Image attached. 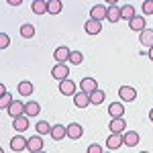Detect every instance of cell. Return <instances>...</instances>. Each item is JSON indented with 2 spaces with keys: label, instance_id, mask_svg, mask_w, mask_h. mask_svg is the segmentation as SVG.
I'll list each match as a JSON object with an SVG mask.
<instances>
[{
  "label": "cell",
  "instance_id": "obj_9",
  "mask_svg": "<svg viewBox=\"0 0 153 153\" xmlns=\"http://www.w3.org/2000/svg\"><path fill=\"white\" fill-rule=\"evenodd\" d=\"M27 151H31V153L43 151V137H41V135H33V137H29V147H27Z\"/></svg>",
  "mask_w": 153,
  "mask_h": 153
},
{
  "label": "cell",
  "instance_id": "obj_41",
  "mask_svg": "<svg viewBox=\"0 0 153 153\" xmlns=\"http://www.w3.org/2000/svg\"><path fill=\"white\" fill-rule=\"evenodd\" d=\"M104 153H112V151H104Z\"/></svg>",
  "mask_w": 153,
  "mask_h": 153
},
{
  "label": "cell",
  "instance_id": "obj_15",
  "mask_svg": "<svg viewBox=\"0 0 153 153\" xmlns=\"http://www.w3.org/2000/svg\"><path fill=\"white\" fill-rule=\"evenodd\" d=\"M12 129L16 131L19 135L25 133V131L29 129V117L25 114V117H19V118H12Z\"/></svg>",
  "mask_w": 153,
  "mask_h": 153
},
{
  "label": "cell",
  "instance_id": "obj_1",
  "mask_svg": "<svg viewBox=\"0 0 153 153\" xmlns=\"http://www.w3.org/2000/svg\"><path fill=\"white\" fill-rule=\"evenodd\" d=\"M51 76H53L57 82L70 80V68H68V63H55L53 70H51Z\"/></svg>",
  "mask_w": 153,
  "mask_h": 153
},
{
  "label": "cell",
  "instance_id": "obj_30",
  "mask_svg": "<svg viewBox=\"0 0 153 153\" xmlns=\"http://www.w3.org/2000/svg\"><path fill=\"white\" fill-rule=\"evenodd\" d=\"M82 61H84V53H82V51H71L70 63H74V65H80Z\"/></svg>",
  "mask_w": 153,
  "mask_h": 153
},
{
  "label": "cell",
  "instance_id": "obj_39",
  "mask_svg": "<svg viewBox=\"0 0 153 153\" xmlns=\"http://www.w3.org/2000/svg\"><path fill=\"white\" fill-rule=\"evenodd\" d=\"M39 153H47V151H45V149H43V151H39Z\"/></svg>",
  "mask_w": 153,
  "mask_h": 153
},
{
  "label": "cell",
  "instance_id": "obj_14",
  "mask_svg": "<svg viewBox=\"0 0 153 153\" xmlns=\"http://www.w3.org/2000/svg\"><path fill=\"white\" fill-rule=\"evenodd\" d=\"M8 117H12V118L25 117V102H21V100H14V102L10 104V108H8Z\"/></svg>",
  "mask_w": 153,
  "mask_h": 153
},
{
  "label": "cell",
  "instance_id": "obj_26",
  "mask_svg": "<svg viewBox=\"0 0 153 153\" xmlns=\"http://www.w3.org/2000/svg\"><path fill=\"white\" fill-rule=\"evenodd\" d=\"M104 100H106V94H104V90H100V88L96 90L94 94H90V102H92L94 106H100Z\"/></svg>",
  "mask_w": 153,
  "mask_h": 153
},
{
  "label": "cell",
  "instance_id": "obj_31",
  "mask_svg": "<svg viewBox=\"0 0 153 153\" xmlns=\"http://www.w3.org/2000/svg\"><path fill=\"white\" fill-rule=\"evenodd\" d=\"M12 102H14V100H12V94H4L2 100H0V108H2V110H8Z\"/></svg>",
  "mask_w": 153,
  "mask_h": 153
},
{
  "label": "cell",
  "instance_id": "obj_4",
  "mask_svg": "<svg viewBox=\"0 0 153 153\" xmlns=\"http://www.w3.org/2000/svg\"><path fill=\"white\" fill-rule=\"evenodd\" d=\"M29 147V139L25 135H14L10 139V149L12 151H27Z\"/></svg>",
  "mask_w": 153,
  "mask_h": 153
},
{
  "label": "cell",
  "instance_id": "obj_18",
  "mask_svg": "<svg viewBox=\"0 0 153 153\" xmlns=\"http://www.w3.org/2000/svg\"><path fill=\"white\" fill-rule=\"evenodd\" d=\"M74 104L78 106V108H86V106H90L92 102H90V94H86V92H78V94L74 96Z\"/></svg>",
  "mask_w": 153,
  "mask_h": 153
},
{
  "label": "cell",
  "instance_id": "obj_19",
  "mask_svg": "<svg viewBox=\"0 0 153 153\" xmlns=\"http://www.w3.org/2000/svg\"><path fill=\"white\" fill-rule=\"evenodd\" d=\"M41 112V104L35 102V100H29V102H25V114L31 118V117H37Z\"/></svg>",
  "mask_w": 153,
  "mask_h": 153
},
{
  "label": "cell",
  "instance_id": "obj_21",
  "mask_svg": "<svg viewBox=\"0 0 153 153\" xmlns=\"http://www.w3.org/2000/svg\"><path fill=\"white\" fill-rule=\"evenodd\" d=\"M139 41L143 47H153V29H145L143 33H139Z\"/></svg>",
  "mask_w": 153,
  "mask_h": 153
},
{
  "label": "cell",
  "instance_id": "obj_5",
  "mask_svg": "<svg viewBox=\"0 0 153 153\" xmlns=\"http://www.w3.org/2000/svg\"><path fill=\"white\" fill-rule=\"evenodd\" d=\"M118 98L125 100V102H133V100H137V90L133 86H120L118 88Z\"/></svg>",
  "mask_w": 153,
  "mask_h": 153
},
{
  "label": "cell",
  "instance_id": "obj_33",
  "mask_svg": "<svg viewBox=\"0 0 153 153\" xmlns=\"http://www.w3.org/2000/svg\"><path fill=\"white\" fill-rule=\"evenodd\" d=\"M10 45V37L8 33H0V49H6Z\"/></svg>",
  "mask_w": 153,
  "mask_h": 153
},
{
  "label": "cell",
  "instance_id": "obj_29",
  "mask_svg": "<svg viewBox=\"0 0 153 153\" xmlns=\"http://www.w3.org/2000/svg\"><path fill=\"white\" fill-rule=\"evenodd\" d=\"M21 37H25V39H33V37H35V27H33V25H23V27H21Z\"/></svg>",
  "mask_w": 153,
  "mask_h": 153
},
{
  "label": "cell",
  "instance_id": "obj_22",
  "mask_svg": "<svg viewBox=\"0 0 153 153\" xmlns=\"http://www.w3.org/2000/svg\"><path fill=\"white\" fill-rule=\"evenodd\" d=\"M63 137H68V127H63V125H53V129H51V139H53V141H61Z\"/></svg>",
  "mask_w": 153,
  "mask_h": 153
},
{
  "label": "cell",
  "instance_id": "obj_2",
  "mask_svg": "<svg viewBox=\"0 0 153 153\" xmlns=\"http://www.w3.org/2000/svg\"><path fill=\"white\" fill-rule=\"evenodd\" d=\"M123 16H120V6H118L117 0H108V14H106V21L110 23H118Z\"/></svg>",
  "mask_w": 153,
  "mask_h": 153
},
{
  "label": "cell",
  "instance_id": "obj_3",
  "mask_svg": "<svg viewBox=\"0 0 153 153\" xmlns=\"http://www.w3.org/2000/svg\"><path fill=\"white\" fill-rule=\"evenodd\" d=\"M59 92L63 96H74L78 94V84L74 82V80H65V82H59Z\"/></svg>",
  "mask_w": 153,
  "mask_h": 153
},
{
  "label": "cell",
  "instance_id": "obj_11",
  "mask_svg": "<svg viewBox=\"0 0 153 153\" xmlns=\"http://www.w3.org/2000/svg\"><path fill=\"white\" fill-rule=\"evenodd\" d=\"M123 141H125L127 147H137L139 141H141V137H139L137 131H127V133H123Z\"/></svg>",
  "mask_w": 153,
  "mask_h": 153
},
{
  "label": "cell",
  "instance_id": "obj_12",
  "mask_svg": "<svg viewBox=\"0 0 153 153\" xmlns=\"http://www.w3.org/2000/svg\"><path fill=\"white\" fill-rule=\"evenodd\" d=\"M84 31H86L88 35H98V33L102 31V23H100V21H94V19H88V21L84 23Z\"/></svg>",
  "mask_w": 153,
  "mask_h": 153
},
{
  "label": "cell",
  "instance_id": "obj_28",
  "mask_svg": "<svg viewBox=\"0 0 153 153\" xmlns=\"http://www.w3.org/2000/svg\"><path fill=\"white\" fill-rule=\"evenodd\" d=\"M61 10H63V4H61L59 0H49L47 2V12L49 14H59Z\"/></svg>",
  "mask_w": 153,
  "mask_h": 153
},
{
  "label": "cell",
  "instance_id": "obj_38",
  "mask_svg": "<svg viewBox=\"0 0 153 153\" xmlns=\"http://www.w3.org/2000/svg\"><path fill=\"white\" fill-rule=\"evenodd\" d=\"M149 120H151V123H153V108H151V110H149Z\"/></svg>",
  "mask_w": 153,
  "mask_h": 153
},
{
  "label": "cell",
  "instance_id": "obj_17",
  "mask_svg": "<svg viewBox=\"0 0 153 153\" xmlns=\"http://www.w3.org/2000/svg\"><path fill=\"white\" fill-rule=\"evenodd\" d=\"M108 114L112 118H123L125 117V104L123 102H112L108 106Z\"/></svg>",
  "mask_w": 153,
  "mask_h": 153
},
{
  "label": "cell",
  "instance_id": "obj_37",
  "mask_svg": "<svg viewBox=\"0 0 153 153\" xmlns=\"http://www.w3.org/2000/svg\"><path fill=\"white\" fill-rule=\"evenodd\" d=\"M147 57H149V59H151V61H153V47L149 49V51H147Z\"/></svg>",
  "mask_w": 153,
  "mask_h": 153
},
{
  "label": "cell",
  "instance_id": "obj_23",
  "mask_svg": "<svg viewBox=\"0 0 153 153\" xmlns=\"http://www.w3.org/2000/svg\"><path fill=\"white\" fill-rule=\"evenodd\" d=\"M120 16L131 23V21L137 16V14H135V6H133V4H123V6H120Z\"/></svg>",
  "mask_w": 153,
  "mask_h": 153
},
{
  "label": "cell",
  "instance_id": "obj_32",
  "mask_svg": "<svg viewBox=\"0 0 153 153\" xmlns=\"http://www.w3.org/2000/svg\"><path fill=\"white\" fill-rule=\"evenodd\" d=\"M153 14V0L143 2V16H151Z\"/></svg>",
  "mask_w": 153,
  "mask_h": 153
},
{
  "label": "cell",
  "instance_id": "obj_40",
  "mask_svg": "<svg viewBox=\"0 0 153 153\" xmlns=\"http://www.w3.org/2000/svg\"><path fill=\"white\" fill-rule=\"evenodd\" d=\"M139 153H149V151H139Z\"/></svg>",
  "mask_w": 153,
  "mask_h": 153
},
{
  "label": "cell",
  "instance_id": "obj_7",
  "mask_svg": "<svg viewBox=\"0 0 153 153\" xmlns=\"http://www.w3.org/2000/svg\"><path fill=\"white\" fill-rule=\"evenodd\" d=\"M125 141H123V133H110L108 135V139H106V147L112 151V149H118V147H123Z\"/></svg>",
  "mask_w": 153,
  "mask_h": 153
},
{
  "label": "cell",
  "instance_id": "obj_35",
  "mask_svg": "<svg viewBox=\"0 0 153 153\" xmlns=\"http://www.w3.org/2000/svg\"><path fill=\"white\" fill-rule=\"evenodd\" d=\"M8 4H10V6H21L23 0H8Z\"/></svg>",
  "mask_w": 153,
  "mask_h": 153
},
{
  "label": "cell",
  "instance_id": "obj_24",
  "mask_svg": "<svg viewBox=\"0 0 153 153\" xmlns=\"http://www.w3.org/2000/svg\"><path fill=\"white\" fill-rule=\"evenodd\" d=\"M51 129H53V127L49 125L47 120H39V123L35 125L37 135H41V137H43V135H51Z\"/></svg>",
  "mask_w": 153,
  "mask_h": 153
},
{
  "label": "cell",
  "instance_id": "obj_16",
  "mask_svg": "<svg viewBox=\"0 0 153 153\" xmlns=\"http://www.w3.org/2000/svg\"><path fill=\"white\" fill-rule=\"evenodd\" d=\"M70 55H71V51L68 47H63V45L53 51V57H55L57 63H65V61H70Z\"/></svg>",
  "mask_w": 153,
  "mask_h": 153
},
{
  "label": "cell",
  "instance_id": "obj_8",
  "mask_svg": "<svg viewBox=\"0 0 153 153\" xmlns=\"http://www.w3.org/2000/svg\"><path fill=\"white\" fill-rule=\"evenodd\" d=\"M80 90L86 92V94H94L96 90H98V82H96L94 78H82V82H80Z\"/></svg>",
  "mask_w": 153,
  "mask_h": 153
},
{
  "label": "cell",
  "instance_id": "obj_34",
  "mask_svg": "<svg viewBox=\"0 0 153 153\" xmlns=\"http://www.w3.org/2000/svg\"><path fill=\"white\" fill-rule=\"evenodd\" d=\"M88 153H104V151H102V147H100V145H96V143H92V145L88 147Z\"/></svg>",
  "mask_w": 153,
  "mask_h": 153
},
{
  "label": "cell",
  "instance_id": "obj_10",
  "mask_svg": "<svg viewBox=\"0 0 153 153\" xmlns=\"http://www.w3.org/2000/svg\"><path fill=\"white\" fill-rule=\"evenodd\" d=\"M129 29L131 31H137V33H143V31L147 29V19H143V14H137L129 23Z\"/></svg>",
  "mask_w": 153,
  "mask_h": 153
},
{
  "label": "cell",
  "instance_id": "obj_6",
  "mask_svg": "<svg viewBox=\"0 0 153 153\" xmlns=\"http://www.w3.org/2000/svg\"><path fill=\"white\" fill-rule=\"evenodd\" d=\"M106 14H108V6H104V4H94L92 8H90V19H94V21H104Z\"/></svg>",
  "mask_w": 153,
  "mask_h": 153
},
{
  "label": "cell",
  "instance_id": "obj_20",
  "mask_svg": "<svg viewBox=\"0 0 153 153\" xmlns=\"http://www.w3.org/2000/svg\"><path fill=\"white\" fill-rule=\"evenodd\" d=\"M82 135H84L82 125H78V123H71V125H68V137H70V139L78 141V139H80Z\"/></svg>",
  "mask_w": 153,
  "mask_h": 153
},
{
  "label": "cell",
  "instance_id": "obj_36",
  "mask_svg": "<svg viewBox=\"0 0 153 153\" xmlns=\"http://www.w3.org/2000/svg\"><path fill=\"white\" fill-rule=\"evenodd\" d=\"M0 94H2V96L8 94V92H6V88H4V84H0Z\"/></svg>",
  "mask_w": 153,
  "mask_h": 153
},
{
  "label": "cell",
  "instance_id": "obj_13",
  "mask_svg": "<svg viewBox=\"0 0 153 153\" xmlns=\"http://www.w3.org/2000/svg\"><path fill=\"white\" fill-rule=\"evenodd\" d=\"M108 129H110V133H125L127 131V120L125 118H110Z\"/></svg>",
  "mask_w": 153,
  "mask_h": 153
},
{
  "label": "cell",
  "instance_id": "obj_25",
  "mask_svg": "<svg viewBox=\"0 0 153 153\" xmlns=\"http://www.w3.org/2000/svg\"><path fill=\"white\" fill-rule=\"evenodd\" d=\"M33 90H35V86L29 82V80H23V82L19 84V94H21V96H31V94H33Z\"/></svg>",
  "mask_w": 153,
  "mask_h": 153
},
{
  "label": "cell",
  "instance_id": "obj_27",
  "mask_svg": "<svg viewBox=\"0 0 153 153\" xmlns=\"http://www.w3.org/2000/svg\"><path fill=\"white\" fill-rule=\"evenodd\" d=\"M31 10L35 12V14H45V12H47V2H45V0H35V2L31 4Z\"/></svg>",
  "mask_w": 153,
  "mask_h": 153
}]
</instances>
